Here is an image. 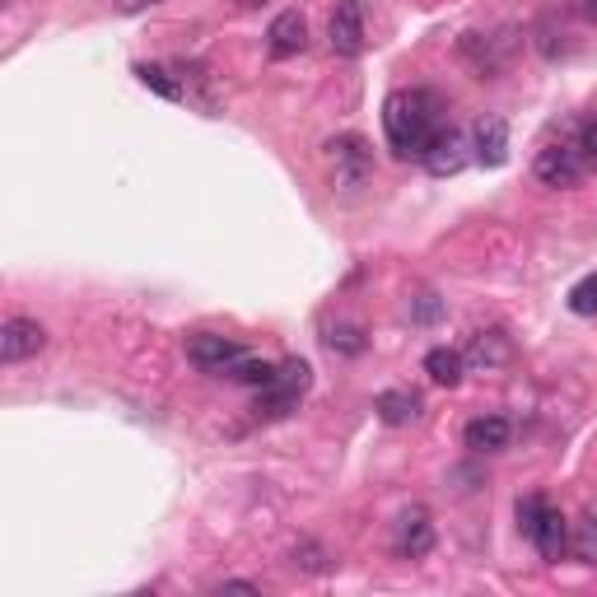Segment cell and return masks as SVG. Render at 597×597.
<instances>
[{"label": "cell", "instance_id": "1", "mask_svg": "<svg viewBox=\"0 0 597 597\" xmlns=\"http://www.w3.org/2000/svg\"><path fill=\"white\" fill-rule=\"evenodd\" d=\"M444 126V99L434 90H397L383 103V136L402 159H425Z\"/></svg>", "mask_w": 597, "mask_h": 597}, {"label": "cell", "instance_id": "2", "mask_svg": "<svg viewBox=\"0 0 597 597\" xmlns=\"http://www.w3.org/2000/svg\"><path fill=\"white\" fill-rule=\"evenodd\" d=\"M308 388H313V364L299 360V356L280 360L276 383L257 392V420H280V415L299 411V402L308 397Z\"/></svg>", "mask_w": 597, "mask_h": 597}, {"label": "cell", "instance_id": "3", "mask_svg": "<svg viewBox=\"0 0 597 597\" xmlns=\"http://www.w3.org/2000/svg\"><path fill=\"white\" fill-rule=\"evenodd\" d=\"M584 173H588V164L574 141H550L533 159V178L542 187H574V183H584Z\"/></svg>", "mask_w": 597, "mask_h": 597}, {"label": "cell", "instance_id": "4", "mask_svg": "<svg viewBox=\"0 0 597 597\" xmlns=\"http://www.w3.org/2000/svg\"><path fill=\"white\" fill-rule=\"evenodd\" d=\"M327 154H331V164H337V183L346 192H360L369 183V173H373V150L364 136H337V141H327Z\"/></svg>", "mask_w": 597, "mask_h": 597}, {"label": "cell", "instance_id": "5", "mask_svg": "<svg viewBox=\"0 0 597 597\" xmlns=\"http://www.w3.org/2000/svg\"><path fill=\"white\" fill-rule=\"evenodd\" d=\"M42 346H48V327H42L38 318L14 313V318L0 322V364H6V369L33 360Z\"/></svg>", "mask_w": 597, "mask_h": 597}, {"label": "cell", "instance_id": "6", "mask_svg": "<svg viewBox=\"0 0 597 597\" xmlns=\"http://www.w3.org/2000/svg\"><path fill=\"white\" fill-rule=\"evenodd\" d=\"M327 38H331V52H337V56H360L364 52L369 29H364V6H360V0H337L331 24H327Z\"/></svg>", "mask_w": 597, "mask_h": 597}, {"label": "cell", "instance_id": "7", "mask_svg": "<svg viewBox=\"0 0 597 597\" xmlns=\"http://www.w3.org/2000/svg\"><path fill=\"white\" fill-rule=\"evenodd\" d=\"M243 356H248V350L234 337H219V331H196V337H187V360L206 373H229Z\"/></svg>", "mask_w": 597, "mask_h": 597}, {"label": "cell", "instance_id": "8", "mask_svg": "<svg viewBox=\"0 0 597 597\" xmlns=\"http://www.w3.org/2000/svg\"><path fill=\"white\" fill-rule=\"evenodd\" d=\"M392 550L402 560H425L430 550H434V518H430V508H420L411 504L402 518H397V542Z\"/></svg>", "mask_w": 597, "mask_h": 597}, {"label": "cell", "instance_id": "9", "mask_svg": "<svg viewBox=\"0 0 597 597\" xmlns=\"http://www.w3.org/2000/svg\"><path fill=\"white\" fill-rule=\"evenodd\" d=\"M467 159H472V141L462 136V131H453V126H444L434 136V145H430V154L420 164H425L434 178H453V173H462L467 168Z\"/></svg>", "mask_w": 597, "mask_h": 597}, {"label": "cell", "instance_id": "10", "mask_svg": "<svg viewBox=\"0 0 597 597\" xmlns=\"http://www.w3.org/2000/svg\"><path fill=\"white\" fill-rule=\"evenodd\" d=\"M472 159L481 168H504V159H508V122L500 113H485L472 126Z\"/></svg>", "mask_w": 597, "mask_h": 597}, {"label": "cell", "instance_id": "11", "mask_svg": "<svg viewBox=\"0 0 597 597\" xmlns=\"http://www.w3.org/2000/svg\"><path fill=\"white\" fill-rule=\"evenodd\" d=\"M508 439H514V425H508V415H500V411L476 415V420H467V430H462V444H467V453H476V457L508 449Z\"/></svg>", "mask_w": 597, "mask_h": 597}, {"label": "cell", "instance_id": "12", "mask_svg": "<svg viewBox=\"0 0 597 597\" xmlns=\"http://www.w3.org/2000/svg\"><path fill=\"white\" fill-rule=\"evenodd\" d=\"M527 542L537 546V556H542V560L556 565L565 550H569V523H565L560 508L542 504V514H537V523H533V533H527Z\"/></svg>", "mask_w": 597, "mask_h": 597}, {"label": "cell", "instance_id": "13", "mask_svg": "<svg viewBox=\"0 0 597 597\" xmlns=\"http://www.w3.org/2000/svg\"><path fill=\"white\" fill-rule=\"evenodd\" d=\"M308 48V24H303V14L299 10H280L271 19V29H267V52L271 61H290Z\"/></svg>", "mask_w": 597, "mask_h": 597}, {"label": "cell", "instance_id": "14", "mask_svg": "<svg viewBox=\"0 0 597 597\" xmlns=\"http://www.w3.org/2000/svg\"><path fill=\"white\" fill-rule=\"evenodd\" d=\"M462 56H467L476 65V80H495L504 71V61L514 56V42H500L485 38V33H462Z\"/></svg>", "mask_w": 597, "mask_h": 597}, {"label": "cell", "instance_id": "15", "mask_svg": "<svg viewBox=\"0 0 597 597\" xmlns=\"http://www.w3.org/2000/svg\"><path fill=\"white\" fill-rule=\"evenodd\" d=\"M462 356H467V364H476V369H504L508 360H514V341H508L500 327H485V331H476Z\"/></svg>", "mask_w": 597, "mask_h": 597}, {"label": "cell", "instance_id": "16", "mask_svg": "<svg viewBox=\"0 0 597 597\" xmlns=\"http://www.w3.org/2000/svg\"><path fill=\"white\" fill-rule=\"evenodd\" d=\"M373 411H379V420L383 425H415L420 420V411H425V402H420L415 392H379L373 397Z\"/></svg>", "mask_w": 597, "mask_h": 597}, {"label": "cell", "instance_id": "17", "mask_svg": "<svg viewBox=\"0 0 597 597\" xmlns=\"http://www.w3.org/2000/svg\"><path fill=\"white\" fill-rule=\"evenodd\" d=\"M425 373H430V383H439V388H457L462 373H467V356L453 350V346H434L425 356Z\"/></svg>", "mask_w": 597, "mask_h": 597}, {"label": "cell", "instance_id": "18", "mask_svg": "<svg viewBox=\"0 0 597 597\" xmlns=\"http://www.w3.org/2000/svg\"><path fill=\"white\" fill-rule=\"evenodd\" d=\"M322 346L331 350V356H364V327L360 322H331L322 331Z\"/></svg>", "mask_w": 597, "mask_h": 597}, {"label": "cell", "instance_id": "19", "mask_svg": "<svg viewBox=\"0 0 597 597\" xmlns=\"http://www.w3.org/2000/svg\"><path fill=\"white\" fill-rule=\"evenodd\" d=\"M131 75H136V80L145 84V90H154L159 99H168V103H178V99H183V84L168 75V65H150V61H136V65H131Z\"/></svg>", "mask_w": 597, "mask_h": 597}, {"label": "cell", "instance_id": "20", "mask_svg": "<svg viewBox=\"0 0 597 597\" xmlns=\"http://www.w3.org/2000/svg\"><path fill=\"white\" fill-rule=\"evenodd\" d=\"M276 369H280V364H271V360H253V356H243V360L229 369V379H234V383H243V388H257V392H261V388H271V383H276Z\"/></svg>", "mask_w": 597, "mask_h": 597}, {"label": "cell", "instance_id": "21", "mask_svg": "<svg viewBox=\"0 0 597 597\" xmlns=\"http://www.w3.org/2000/svg\"><path fill=\"white\" fill-rule=\"evenodd\" d=\"M569 556L579 565H597V514H584L569 533Z\"/></svg>", "mask_w": 597, "mask_h": 597}, {"label": "cell", "instance_id": "22", "mask_svg": "<svg viewBox=\"0 0 597 597\" xmlns=\"http://www.w3.org/2000/svg\"><path fill=\"white\" fill-rule=\"evenodd\" d=\"M565 303H569L574 318H593V313H597V271H588L579 285H574Z\"/></svg>", "mask_w": 597, "mask_h": 597}, {"label": "cell", "instance_id": "23", "mask_svg": "<svg viewBox=\"0 0 597 597\" xmlns=\"http://www.w3.org/2000/svg\"><path fill=\"white\" fill-rule=\"evenodd\" d=\"M569 141L579 145L584 164L597 168V117H579V122H574V136H569Z\"/></svg>", "mask_w": 597, "mask_h": 597}, {"label": "cell", "instance_id": "24", "mask_svg": "<svg viewBox=\"0 0 597 597\" xmlns=\"http://www.w3.org/2000/svg\"><path fill=\"white\" fill-rule=\"evenodd\" d=\"M439 318H444V299H439V295L425 290V295L411 299V322H415V327H434Z\"/></svg>", "mask_w": 597, "mask_h": 597}, {"label": "cell", "instance_id": "25", "mask_svg": "<svg viewBox=\"0 0 597 597\" xmlns=\"http://www.w3.org/2000/svg\"><path fill=\"white\" fill-rule=\"evenodd\" d=\"M295 565L308 569V574H327V569H331L327 550H322L318 542H299V546H295Z\"/></svg>", "mask_w": 597, "mask_h": 597}, {"label": "cell", "instance_id": "26", "mask_svg": "<svg viewBox=\"0 0 597 597\" xmlns=\"http://www.w3.org/2000/svg\"><path fill=\"white\" fill-rule=\"evenodd\" d=\"M542 495H527V500H518V527H523V537L533 533V523H537V514H542Z\"/></svg>", "mask_w": 597, "mask_h": 597}, {"label": "cell", "instance_id": "27", "mask_svg": "<svg viewBox=\"0 0 597 597\" xmlns=\"http://www.w3.org/2000/svg\"><path fill=\"white\" fill-rule=\"evenodd\" d=\"M574 6V14L584 19V24H597V0H569Z\"/></svg>", "mask_w": 597, "mask_h": 597}, {"label": "cell", "instance_id": "28", "mask_svg": "<svg viewBox=\"0 0 597 597\" xmlns=\"http://www.w3.org/2000/svg\"><path fill=\"white\" fill-rule=\"evenodd\" d=\"M219 593H261V584H253V579H225V584H219Z\"/></svg>", "mask_w": 597, "mask_h": 597}, {"label": "cell", "instance_id": "29", "mask_svg": "<svg viewBox=\"0 0 597 597\" xmlns=\"http://www.w3.org/2000/svg\"><path fill=\"white\" fill-rule=\"evenodd\" d=\"M150 6H159V0H117L122 14H141V10H150Z\"/></svg>", "mask_w": 597, "mask_h": 597}, {"label": "cell", "instance_id": "30", "mask_svg": "<svg viewBox=\"0 0 597 597\" xmlns=\"http://www.w3.org/2000/svg\"><path fill=\"white\" fill-rule=\"evenodd\" d=\"M238 6H261V0H238Z\"/></svg>", "mask_w": 597, "mask_h": 597}]
</instances>
